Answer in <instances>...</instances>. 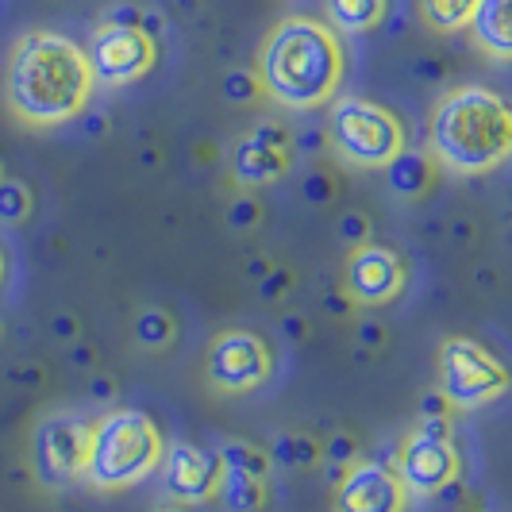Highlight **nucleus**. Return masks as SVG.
<instances>
[{"mask_svg": "<svg viewBox=\"0 0 512 512\" xmlns=\"http://www.w3.org/2000/svg\"><path fill=\"white\" fill-rule=\"evenodd\" d=\"M85 47L58 31H27L4 70V104L24 128H58L85 116L93 97Z\"/></svg>", "mask_w": 512, "mask_h": 512, "instance_id": "nucleus-1", "label": "nucleus"}, {"mask_svg": "<svg viewBox=\"0 0 512 512\" xmlns=\"http://www.w3.org/2000/svg\"><path fill=\"white\" fill-rule=\"evenodd\" d=\"M347 70L343 43L324 20L285 16L258 51V85L262 97L289 112H316L335 101Z\"/></svg>", "mask_w": 512, "mask_h": 512, "instance_id": "nucleus-2", "label": "nucleus"}, {"mask_svg": "<svg viewBox=\"0 0 512 512\" xmlns=\"http://www.w3.org/2000/svg\"><path fill=\"white\" fill-rule=\"evenodd\" d=\"M428 154L439 170L482 178L512 154V112L501 93L486 85H459L439 97L428 120Z\"/></svg>", "mask_w": 512, "mask_h": 512, "instance_id": "nucleus-3", "label": "nucleus"}, {"mask_svg": "<svg viewBox=\"0 0 512 512\" xmlns=\"http://www.w3.org/2000/svg\"><path fill=\"white\" fill-rule=\"evenodd\" d=\"M166 455V439L147 412L112 409L89 420V443H85V474L81 482L101 493L139 486L151 478Z\"/></svg>", "mask_w": 512, "mask_h": 512, "instance_id": "nucleus-4", "label": "nucleus"}, {"mask_svg": "<svg viewBox=\"0 0 512 512\" xmlns=\"http://www.w3.org/2000/svg\"><path fill=\"white\" fill-rule=\"evenodd\" d=\"M328 143L343 162H351L359 170H382L401 147H409L405 124L397 120V112H389L385 104L366 101V97L332 101Z\"/></svg>", "mask_w": 512, "mask_h": 512, "instance_id": "nucleus-5", "label": "nucleus"}, {"mask_svg": "<svg viewBox=\"0 0 512 512\" xmlns=\"http://www.w3.org/2000/svg\"><path fill=\"white\" fill-rule=\"evenodd\" d=\"M439 393L459 412L482 409L509 389V370L470 335H451L439 343Z\"/></svg>", "mask_w": 512, "mask_h": 512, "instance_id": "nucleus-6", "label": "nucleus"}, {"mask_svg": "<svg viewBox=\"0 0 512 512\" xmlns=\"http://www.w3.org/2000/svg\"><path fill=\"white\" fill-rule=\"evenodd\" d=\"M85 443H89V420H81L77 412L43 416L31 436V466L39 482L51 489L77 486L85 474Z\"/></svg>", "mask_w": 512, "mask_h": 512, "instance_id": "nucleus-7", "label": "nucleus"}, {"mask_svg": "<svg viewBox=\"0 0 512 512\" xmlns=\"http://www.w3.org/2000/svg\"><path fill=\"white\" fill-rule=\"evenodd\" d=\"M270 370H274L270 347L255 332L231 328V332H220L208 343L205 382L216 393H251L258 385H266Z\"/></svg>", "mask_w": 512, "mask_h": 512, "instance_id": "nucleus-8", "label": "nucleus"}, {"mask_svg": "<svg viewBox=\"0 0 512 512\" xmlns=\"http://www.w3.org/2000/svg\"><path fill=\"white\" fill-rule=\"evenodd\" d=\"M85 58L93 81L101 85H131L143 74H151L154 58V39L143 27H116V24H97V31L85 43Z\"/></svg>", "mask_w": 512, "mask_h": 512, "instance_id": "nucleus-9", "label": "nucleus"}, {"mask_svg": "<svg viewBox=\"0 0 512 512\" xmlns=\"http://www.w3.org/2000/svg\"><path fill=\"white\" fill-rule=\"evenodd\" d=\"M293 131L278 124V120H262L247 131L235 151H231V178L243 189H262V185H274L278 178L289 174L297 147H293Z\"/></svg>", "mask_w": 512, "mask_h": 512, "instance_id": "nucleus-10", "label": "nucleus"}, {"mask_svg": "<svg viewBox=\"0 0 512 512\" xmlns=\"http://www.w3.org/2000/svg\"><path fill=\"white\" fill-rule=\"evenodd\" d=\"M405 289V262L397 251L382 243H359L351 247L343 266V293L355 308H378L397 301Z\"/></svg>", "mask_w": 512, "mask_h": 512, "instance_id": "nucleus-11", "label": "nucleus"}, {"mask_svg": "<svg viewBox=\"0 0 512 512\" xmlns=\"http://www.w3.org/2000/svg\"><path fill=\"white\" fill-rule=\"evenodd\" d=\"M397 478L405 493H416V497H436L443 486L459 482V451L451 439H432L420 436L412 428L401 451H397V462H393Z\"/></svg>", "mask_w": 512, "mask_h": 512, "instance_id": "nucleus-12", "label": "nucleus"}, {"mask_svg": "<svg viewBox=\"0 0 512 512\" xmlns=\"http://www.w3.org/2000/svg\"><path fill=\"white\" fill-rule=\"evenodd\" d=\"M405 505H409V493L401 486L397 470L370 459L347 466L332 493V512H405Z\"/></svg>", "mask_w": 512, "mask_h": 512, "instance_id": "nucleus-13", "label": "nucleus"}, {"mask_svg": "<svg viewBox=\"0 0 512 512\" xmlns=\"http://www.w3.org/2000/svg\"><path fill=\"white\" fill-rule=\"evenodd\" d=\"M158 466L166 474V493L178 505H205V501H212L216 478H220V459L212 451H201L197 443L178 439L174 447H166Z\"/></svg>", "mask_w": 512, "mask_h": 512, "instance_id": "nucleus-14", "label": "nucleus"}, {"mask_svg": "<svg viewBox=\"0 0 512 512\" xmlns=\"http://www.w3.org/2000/svg\"><path fill=\"white\" fill-rule=\"evenodd\" d=\"M385 170V181H389V189L397 193V197H405V201H416V197H424L428 189H432V181H436V162H432V154L428 151H416V147H401V151L393 154L389 162L382 166Z\"/></svg>", "mask_w": 512, "mask_h": 512, "instance_id": "nucleus-15", "label": "nucleus"}, {"mask_svg": "<svg viewBox=\"0 0 512 512\" xmlns=\"http://www.w3.org/2000/svg\"><path fill=\"white\" fill-rule=\"evenodd\" d=\"M466 27L486 54H493V58L512 54V0H478Z\"/></svg>", "mask_w": 512, "mask_h": 512, "instance_id": "nucleus-16", "label": "nucleus"}, {"mask_svg": "<svg viewBox=\"0 0 512 512\" xmlns=\"http://www.w3.org/2000/svg\"><path fill=\"white\" fill-rule=\"evenodd\" d=\"M224 512H258L266 505L270 489L262 478H251L243 470H231V466H220V478H216V493H212Z\"/></svg>", "mask_w": 512, "mask_h": 512, "instance_id": "nucleus-17", "label": "nucleus"}, {"mask_svg": "<svg viewBox=\"0 0 512 512\" xmlns=\"http://www.w3.org/2000/svg\"><path fill=\"white\" fill-rule=\"evenodd\" d=\"M328 8V27L335 35H366L385 20L389 0H324Z\"/></svg>", "mask_w": 512, "mask_h": 512, "instance_id": "nucleus-18", "label": "nucleus"}, {"mask_svg": "<svg viewBox=\"0 0 512 512\" xmlns=\"http://www.w3.org/2000/svg\"><path fill=\"white\" fill-rule=\"evenodd\" d=\"M220 466H231V470H243V474H251V478H270V455H266V447H258V443H247V439H228L224 447H220Z\"/></svg>", "mask_w": 512, "mask_h": 512, "instance_id": "nucleus-19", "label": "nucleus"}, {"mask_svg": "<svg viewBox=\"0 0 512 512\" xmlns=\"http://www.w3.org/2000/svg\"><path fill=\"white\" fill-rule=\"evenodd\" d=\"M474 8H478V0H420V16H424V24L432 27V31H462V27L470 24V16H474Z\"/></svg>", "mask_w": 512, "mask_h": 512, "instance_id": "nucleus-20", "label": "nucleus"}, {"mask_svg": "<svg viewBox=\"0 0 512 512\" xmlns=\"http://www.w3.org/2000/svg\"><path fill=\"white\" fill-rule=\"evenodd\" d=\"M174 335H178V324H174V316H170L166 308H143V312L135 316V343L147 347V351L170 347Z\"/></svg>", "mask_w": 512, "mask_h": 512, "instance_id": "nucleus-21", "label": "nucleus"}, {"mask_svg": "<svg viewBox=\"0 0 512 512\" xmlns=\"http://www.w3.org/2000/svg\"><path fill=\"white\" fill-rule=\"evenodd\" d=\"M266 455H270V462L305 470V466L320 462V443L308 436H297V432H282V436H274V443L266 447Z\"/></svg>", "mask_w": 512, "mask_h": 512, "instance_id": "nucleus-22", "label": "nucleus"}, {"mask_svg": "<svg viewBox=\"0 0 512 512\" xmlns=\"http://www.w3.org/2000/svg\"><path fill=\"white\" fill-rule=\"evenodd\" d=\"M31 216V189L20 178H0V224H24Z\"/></svg>", "mask_w": 512, "mask_h": 512, "instance_id": "nucleus-23", "label": "nucleus"}, {"mask_svg": "<svg viewBox=\"0 0 512 512\" xmlns=\"http://www.w3.org/2000/svg\"><path fill=\"white\" fill-rule=\"evenodd\" d=\"M320 459H328V466H335V470H347V466H355V462L362 459L359 436H355V432H347V428L332 432V436H328V443L320 447Z\"/></svg>", "mask_w": 512, "mask_h": 512, "instance_id": "nucleus-24", "label": "nucleus"}, {"mask_svg": "<svg viewBox=\"0 0 512 512\" xmlns=\"http://www.w3.org/2000/svg\"><path fill=\"white\" fill-rule=\"evenodd\" d=\"M262 97V85L251 70H231L224 77V101L228 104H255Z\"/></svg>", "mask_w": 512, "mask_h": 512, "instance_id": "nucleus-25", "label": "nucleus"}, {"mask_svg": "<svg viewBox=\"0 0 512 512\" xmlns=\"http://www.w3.org/2000/svg\"><path fill=\"white\" fill-rule=\"evenodd\" d=\"M335 235H339L347 247L370 243V216H366V212H359V208L343 212V216H339V224H335Z\"/></svg>", "mask_w": 512, "mask_h": 512, "instance_id": "nucleus-26", "label": "nucleus"}, {"mask_svg": "<svg viewBox=\"0 0 512 512\" xmlns=\"http://www.w3.org/2000/svg\"><path fill=\"white\" fill-rule=\"evenodd\" d=\"M258 220H262V208H258L255 197H235L228 205V212H224V224L231 231H251Z\"/></svg>", "mask_w": 512, "mask_h": 512, "instance_id": "nucleus-27", "label": "nucleus"}, {"mask_svg": "<svg viewBox=\"0 0 512 512\" xmlns=\"http://www.w3.org/2000/svg\"><path fill=\"white\" fill-rule=\"evenodd\" d=\"M289 285H293V274L285 266H270V274L258 278V293H262V301H282Z\"/></svg>", "mask_w": 512, "mask_h": 512, "instance_id": "nucleus-28", "label": "nucleus"}, {"mask_svg": "<svg viewBox=\"0 0 512 512\" xmlns=\"http://www.w3.org/2000/svg\"><path fill=\"white\" fill-rule=\"evenodd\" d=\"M101 24H116V27H147V8L139 4H112L104 12Z\"/></svg>", "mask_w": 512, "mask_h": 512, "instance_id": "nucleus-29", "label": "nucleus"}, {"mask_svg": "<svg viewBox=\"0 0 512 512\" xmlns=\"http://www.w3.org/2000/svg\"><path fill=\"white\" fill-rule=\"evenodd\" d=\"M335 193V185L328 174H308L305 181H301V197H305L308 205H328Z\"/></svg>", "mask_w": 512, "mask_h": 512, "instance_id": "nucleus-30", "label": "nucleus"}, {"mask_svg": "<svg viewBox=\"0 0 512 512\" xmlns=\"http://www.w3.org/2000/svg\"><path fill=\"white\" fill-rule=\"evenodd\" d=\"M51 339H58V343H74V339H81V320H77L74 312H54Z\"/></svg>", "mask_w": 512, "mask_h": 512, "instance_id": "nucleus-31", "label": "nucleus"}, {"mask_svg": "<svg viewBox=\"0 0 512 512\" xmlns=\"http://www.w3.org/2000/svg\"><path fill=\"white\" fill-rule=\"evenodd\" d=\"M385 339H389L385 324H378V320H362V324H359V347L378 351V347H385Z\"/></svg>", "mask_w": 512, "mask_h": 512, "instance_id": "nucleus-32", "label": "nucleus"}, {"mask_svg": "<svg viewBox=\"0 0 512 512\" xmlns=\"http://www.w3.org/2000/svg\"><path fill=\"white\" fill-rule=\"evenodd\" d=\"M416 432L432 439H451V416H420Z\"/></svg>", "mask_w": 512, "mask_h": 512, "instance_id": "nucleus-33", "label": "nucleus"}, {"mask_svg": "<svg viewBox=\"0 0 512 512\" xmlns=\"http://www.w3.org/2000/svg\"><path fill=\"white\" fill-rule=\"evenodd\" d=\"M70 366L74 370H85V374H93L97 370V351L89 347V343H70Z\"/></svg>", "mask_w": 512, "mask_h": 512, "instance_id": "nucleus-34", "label": "nucleus"}, {"mask_svg": "<svg viewBox=\"0 0 512 512\" xmlns=\"http://www.w3.org/2000/svg\"><path fill=\"white\" fill-rule=\"evenodd\" d=\"M420 416H451V405H447V397H443L439 389H428V393L420 397Z\"/></svg>", "mask_w": 512, "mask_h": 512, "instance_id": "nucleus-35", "label": "nucleus"}, {"mask_svg": "<svg viewBox=\"0 0 512 512\" xmlns=\"http://www.w3.org/2000/svg\"><path fill=\"white\" fill-rule=\"evenodd\" d=\"M282 335L289 339V343H305L312 332H308L305 316H282Z\"/></svg>", "mask_w": 512, "mask_h": 512, "instance_id": "nucleus-36", "label": "nucleus"}, {"mask_svg": "<svg viewBox=\"0 0 512 512\" xmlns=\"http://www.w3.org/2000/svg\"><path fill=\"white\" fill-rule=\"evenodd\" d=\"M89 393H93V401H112V397H116V378H108V374H93Z\"/></svg>", "mask_w": 512, "mask_h": 512, "instance_id": "nucleus-37", "label": "nucleus"}, {"mask_svg": "<svg viewBox=\"0 0 512 512\" xmlns=\"http://www.w3.org/2000/svg\"><path fill=\"white\" fill-rule=\"evenodd\" d=\"M324 305L332 308L335 316H347V312H351V308H355V305H351V297H347V293H332V297H328V301H324Z\"/></svg>", "mask_w": 512, "mask_h": 512, "instance_id": "nucleus-38", "label": "nucleus"}, {"mask_svg": "<svg viewBox=\"0 0 512 512\" xmlns=\"http://www.w3.org/2000/svg\"><path fill=\"white\" fill-rule=\"evenodd\" d=\"M270 266H274L270 258H251V270H247V274L258 282V278H266V274H270Z\"/></svg>", "mask_w": 512, "mask_h": 512, "instance_id": "nucleus-39", "label": "nucleus"}, {"mask_svg": "<svg viewBox=\"0 0 512 512\" xmlns=\"http://www.w3.org/2000/svg\"><path fill=\"white\" fill-rule=\"evenodd\" d=\"M0 282H4V255H0Z\"/></svg>", "mask_w": 512, "mask_h": 512, "instance_id": "nucleus-40", "label": "nucleus"}, {"mask_svg": "<svg viewBox=\"0 0 512 512\" xmlns=\"http://www.w3.org/2000/svg\"><path fill=\"white\" fill-rule=\"evenodd\" d=\"M158 512H181L178 505H170V509H158Z\"/></svg>", "mask_w": 512, "mask_h": 512, "instance_id": "nucleus-41", "label": "nucleus"}, {"mask_svg": "<svg viewBox=\"0 0 512 512\" xmlns=\"http://www.w3.org/2000/svg\"><path fill=\"white\" fill-rule=\"evenodd\" d=\"M0 178H4V166H0Z\"/></svg>", "mask_w": 512, "mask_h": 512, "instance_id": "nucleus-42", "label": "nucleus"}, {"mask_svg": "<svg viewBox=\"0 0 512 512\" xmlns=\"http://www.w3.org/2000/svg\"><path fill=\"white\" fill-rule=\"evenodd\" d=\"M0 335H4V332H0Z\"/></svg>", "mask_w": 512, "mask_h": 512, "instance_id": "nucleus-43", "label": "nucleus"}]
</instances>
